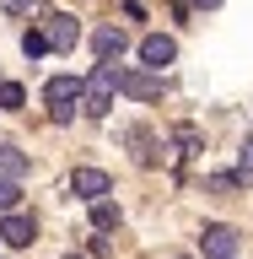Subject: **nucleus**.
<instances>
[{
  "label": "nucleus",
  "mask_w": 253,
  "mask_h": 259,
  "mask_svg": "<svg viewBox=\"0 0 253 259\" xmlns=\"http://www.w3.org/2000/svg\"><path fill=\"white\" fill-rule=\"evenodd\" d=\"M22 54H27V60H43L48 54V32H22Z\"/></svg>",
  "instance_id": "obj_13"
},
{
  "label": "nucleus",
  "mask_w": 253,
  "mask_h": 259,
  "mask_svg": "<svg viewBox=\"0 0 253 259\" xmlns=\"http://www.w3.org/2000/svg\"><path fill=\"white\" fill-rule=\"evenodd\" d=\"M43 103L54 108V119L65 124V119L81 108V81H76V76H54V81L43 87Z\"/></svg>",
  "instance_id": "obj_2"
},
{
  "label": "nucleus",
  "mask_w": 253,
  "mask_h": 259,
  "mask_svg": "<svg viewBox=\"0 0 253 259\" xmlns=\"http://www.w3.org/2000/svg\"><path fill=\"white\" fill-rule=\"evenodd\" d=\"M92 227H97V232H113V227H119V205H113L108 194L92 200Z\"/></svg>",
  "instance_id": "obj_11"
},
{
  "label": "nucleus",
  "mask_w": 253,
  "mask_h": 259,
  "mask_svg": "<svg viewBox=\"0 0 253 259\" xmlns=\"http://www.w3.org/2000/svg\"><path fill=\"white\" fill-rule=\"evenodd\" d=\"M22 103H27V92L16 81H0V108H22Z\"/></svg>",
  "instance_id": "obj_14"
},
{
  "label": "nucleus",
  "mask_w": 253,
  "mask_h": 259,
  "mask_svg": "<svg viewBox=\"0 0 253 259\" xmlns=\"http://www.w3.org/2000/svg\"><path fill=\"white\" fill-rule=\"evenodd\" d=\"M0 243H6V238H0Z\"/></svg>",
  "instance_id": "obj_22"
},
{
  "label": "nucleus",
  "mask_w": 253,
  "mask_h": 259,
  "mask_svg": "<svg viewBox=\"0 0 253 259\" xmlns=\"http://www.w3.org/2000/svg\"><path fill=\"white\" fill-rule=\"evenodd\" d=\"M173 141L183 146V151H199V130H194V124H178V130H173Z\"/></svg>",
  "instance_id": "obj_16"
},
{
  "label": "nucleus",
  "mask_w": 253,
  "mask_h": 259,
  "mask_svg": "<svg viewBox=\"0 0 253 259\" xmlns=\"http://www.w3.org/2000/svg\"><path fill=\"white\" fill-rule=\"evenodd\" d=\"M119 92L124 97H135V103H157L162 97V70H119Z\"/></svg>",
  "instance_id": "obj_3"
},
{
  "label": "nucleus",
  "mask_w": 253,
  "mask_h": 259,
  "mask_svg": "<svg viewBox=\"0 0 253 259\" xmlns=\"http://www.w3.org/2000/svg\"><path fill=\"white\" fill-rule=\"evenodd\" d=\"M194 6H205V11H216V6H221V0H194Z\"/></svg>",
  "instance_id": "obj_20"
},
{
  "label": "nucleus",
  "mask_w": 253,
  "mask_h": 259,
  "mask_svg": "<svg viewBox=\"0 0 253 259\" xmlns=\"http://www.w3.org/2000/svg\"><path fill=\"white\" fill-rule=\"evenodd\" d=\"M16 200H22L16 178H6V173H0V210H16Z\"/></svg>",
  "instance_id": "obj_15"
},
{
  "label": "nucleus",
  "mask_w": 253,
  "mask_h": 259,
  "mask_svg": "<svg viewBox=\"0 0 253 259\" xmlns=\"http://www.w3.org/2000/svg\"><path fill=\"white\" fill-rule=\"evenodd\" d=\"M210 189H216V194H232V189H237V173H216V178H210Z\"/></svg>",
  "instance_id": "obj_17"
},
{
  "label": "nucleus",
  "mask_w": 253,
  "mask_h": 259,
  "mask_svg": "<svg viewBox=\"0 0 253 259\" xmlns=\"http://www.w3.org/2000/svg\"><path fill=\"white\" fill-rule=\"evenodd\" d=\"M108 254H113V243L103 238V232H97V238H92V259H108Z\"/></svg>",
  "instance_id": "obj_18"
},
{
  "label": "nucleus",
  "mask_w": 253,
  "mask_h": 259,
  "mask_svg": "<svg viewBox=\"0 0 253 259\" xmlns=\"http://www.w3.org/2000/svg\"><path fill=\"white\" fill-rule=\"evenodd\" d=\"M140 60L151 65V70H162V65L178 60V44L167 38V32H151V38H140Z\"/></svg>",
  "instance_id": "obj_7"
},
{
  "label": "nucleus",
  "mask_w": 253,
  "mask_h": 259,
  "mask_svg": "<svg viewBox=\"0 0 253 259\" xmlns=\"http://www.w3.org/2000/svg\"><path fill=\"white\" fill-rule=\"evenodd\" d=\"M124 141L135 146V162H140V167H151V162H157V151H151V146H157V141H151V130L135 124V130H124Z\"/></svg>",
  "instance_id": "obj_10"
},
{
  "label": "nucleus",
  "mask_w": 253,
  "mask_h": 259,
  "mask_svg": "<svg viewBox=\"0 0 253 259\" xmlns=\"http://www.w3.org/2000/svg\"><path fill=\"white\" fill-rule=\"evenodd\" d=\"M92 49H97V60H124L129 32H124V27H97V32H92Z\"/></svg>",
  "instance_id": "obj_8"
},
{
  "label": "nucleus",
  "mask_w": 253,
  "mask_h": 259,
  "mask_svg": "<svg viewBox=\"0 0 253 259\" xmlns=\"http://www.w3.org/2000/svg\"><path fill=\"white\" fill-rule=\"evenodd\" d=\"M113 92H119V65H113V60H103L92 76L81 81V113H86V119H108Z\"/></svg>",
  "instance_id": "obj_1"
},
{
  "label": "nucleus",
  "mask_w": 253,
  "mask_h": 259,
  "mask_svg": "<svg viewBox=\"0 0 253 259\" xmlns=\"http://www.w3.org/2000/svg\"><path fill=\"white\" fill-rule=\"evenodd\" d=\"M199 248H205V259H237V227H205Z\"/></svg>",
  "instance_id": "obj_4"
},
{
  "label": "nucleus",
  "mask_w": 253,
  "mask_h": 259,
  "mask_svg": "<svg viewBox=\"0 0 253 259\" xmlns=\"http://www.w3.org/2000/svg\"><path fill=\"white\" fill-rule=\"evenodd\" d=\"M65 259H81V254H65Z\"/></svg>",
  "instance_id": "obj_21"
},
{
  "label": "nucleus",
  "mask_w": 253,
  "mask_h": 259,
  "mask_svg": "<svg viewBox=\"0 0 253 259\" xmlns=\"http://www.w3.org/2000/svg\"><path fill=\"white\" fill-rule=\"evenodd\" d=\"M237 167H242V173H248V178H253V141H248V146H242V157H237Z\"/></svg>",
  "instance_id": "obj_19"
},
{
  "label": "nucleus",
  "mask_w": 253,
  "mask_h": 259,
  "mask_svg": "<svg viewBox=\"0 0 253 259\" xmlns=\"http://www.w3.org/2000/svg\"><path fill=\"white\" fill-rule=\"evenodd\" d=\"M0 173H6V178H22V173H27V157H22L16 146H6V141H0Z\"/></svg>",
  "instance_id": "obj_12"
},
{
  "label": "nucleus",
  "mask_w": 253,
  "mask_h": 259,
  "mask_svg": "<svg viewBox=\"0 0 253 259\" xmlns=\"http://www.w3.org/2000/svg\"><path fill=\"white\" fill-rule=\"evenodd\" d=\"M0 238L11 243V248H32L38 227H32V216H22V210H6V222H0Z\"/></svg>",
  "instance_id": "obj_6"
},
{
  "label": "nucleus",
  "mask_w": 253,
  "mask_h": 259,
  "mask_svg": "<svg viewBox=\"0 0 253 259\" xmlns=\"http://www.w3.org/2000/svg\"><path fill=\"white\" fill-rule=\"evenodd\" d=\"M70 189H76L81 200H103V194L113 189V178L103 173V167H76V173H70Z\"/></svg>",
  "instance_id": "obj_5"
},
{
  "label": "nucleus",
  "mask_w": 253,
  "mask_h": 259,
  "mask_svg": "<svg viewBox=\"0 0 253 259\" xmlns=\"http://www.w3.org/2000/svg\"><path fill=\"white\" fill-rule=\"evenodd\" d=\"M43 32H48V49H76V22H70V16H48L43 22Z\"/></svg>",
  "instance_id": "obj_9"
}]
</instances>
